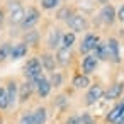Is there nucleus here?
I'll return each instance as SVG.
<instances>
[{
    "label": "nucleus",
    "mask_w": 124,
    "mask_h": 124,
    "mask_svg": "<svg viewBox=\"0 0 124 124\" xmlns=\"http://www.w3.org/2000/svg\"><path fill=\"white\" fill-rule=\"evenodd\" d=\"M24 77L32 83V87L39 82V78H43V65H41V60L38 58H31L26 66H24Z\"/></svg>",
    "instance_id": "obj_1"
},
{
    "label": "nucleus",
    "mask_w": 124,
    "mask_h": 124,
    "mask_svg": "<svg viewBox=\"0 0 124 124\" xmlns=\"http://www.w3.org/2000/svg\"><path fill=\"white\" fill-rule=\"evenodd\" d=\"M7 9H9V21L10 24L14 26H21V22L24 21V16H26V10L24 7L21 5L19 0H10V2H7Z\"/></svg>",
    "instance_id": "obj_2"
},
{
    "label": "nucleus",
    "mask_w": 124,
    "mask_h": 124,
    "mask_svg": "<svg viewBox=\"0 0 124 124\" xmlns=\"http://www.w3.org/2000/svg\"><path fill=\"white\" fill-rule=\"evenodd\" d=\"M38 22H39V10L34 9V7H31V9H27V12L24 16V21L21 22V27L24 31H31Z\"/></svg>",
    "instance_id": "obj_3"
},
{
    "label": "nucleus",
    "mask_w": 124,
    "mask_h": 124,
    "mask_svg": "<svg viewBox=\"0 0 124 124\" xmlns=\"http://www.w3.org/2000/svg\"><path fill=\"white\" fill-rule=\"evenodd\" d=\"M102 97H104V88H102V85H97L95 83V85H92L88 88V92L85 95V102H87V105H93Z\"/></svg>",
    "instance_id": "obj_4"
},
{
    "label": "nucleus",
    "mask_w": 124,
    "mask_h": 124,
    "mask_svg": "<svg viewBox=\"0 0 124 124\" xmlns=\"http://www.w3.org/2000/svg\"><path fill=\"white\" fill-rule=\"evenodd\" d=\"M97 43H99V38H97L95 34H87V36H85V39H83V41H82V44H80V53L88 54L90 51H93V49H95Z\"/></svg>",
    "instance_id": "obj_5"
},
{
    "label": "nucleus",
    "mask_w": 124,
    "mask_h": 124,
    "mask_svg": "<svg viewBox=\"0 0 124 124\" xmlns=\"http://www.w3.org/2000/svg\"><path fill=\"white\" fill-rule=\"evenodd\" d=\"M68 26H70L73 31H85L88 24H87V19H85L83 16L73 14V16H70V19H68Z\"/></svg>",
    "instance_id": "obj_6"
},
{
    "label": "nucleus",
    "mask_w": 124,
    "mask_h": 124,
    "mask_svg": "<svg viewBox=\"0 0 124 124\" xmlns=\"http://www.w3.org/2000/svg\"><path fill=\"white\" fill-rule=\"evenodd\" d=\"M122 92H124V83L117 82V83L110 85L107 92H104V97H105V100H114V99H119L122 95Z\"/></svg>",
    "instance_id": "obj_7"
},
{
    "label": "nucleus",
    "mask_w": 124,
    "mask_h": 124,
    "mask_svg": "<svg viewBox=\"0 0 124 124\" xmlns=\"http://www.w3.org/2000/svg\"><path fill=\"white\" fill-rule=\"evenodd\" d=\"M27 44L26 43H17V44H14V46H10V54H9V58L10 60H21V58H24L26 54H27Z\"/></svg>",
    "instance_id": "obj_8"
},
{
    "label": "nucleus",
    "mask_w": 124,
    "mask_h": 124,
    "mask_svg": "<svg viewBox=\"0 0 124 124\" xmlns=\"http://www.w3.org/2000/svg\"><path fill=\"white\" fill-rule=\"evenodd\" d=\"M5 90H7V99H9V107H10V105H14V104L17 102V99H19V85H17L14 80H10V82L7 83Z\"/></svg>",
    "instance_id": "obj_9"
},
{
    "label": "nucleus",
    "mask_w": 124,
    "mask_h": 124,
    "mask_svg": "<svg viewBox=\"0 0 124 124\" xmlns=\"http://www.w3.org/2000/svg\"><path fill=\"white\" fill-rule=\"evenodd\" d=\"M122 109H124V100L121 102V104H117V105H114L112 109H110V112L107 114V122H112V124H119V119H121V116H122Z\"/></svg>",
    "instance_id": "obj_10"
},
{
    "label": "nucleus",
    "mask_w": 124,
    "mask_h": 124,
    "mask_svg": "<svg viewBox=\"0 0 124 124\" xmlns=\"http://www.w3.org/2000/svg\"><path fill=\"white\" fill-rule=\"evenodd\" d=\"M97 68V58L92 56V54H87L83 58V63H82V70H83V75H90L93 73Z\"/></svg>",
    "instance_id": "obj_11"
},
{
    "label": "nucleus",
    "mask_w": 124,
    "mask_h": 124,
    "mask_svg": "<svg viewBox=\"0 0 124 124\" xmlns=\"http://www.w3.org/2000/svg\"><path fill=\"white\" fill-rule=\"evenodd\" d=\"M100 19H102L104 24L110 26L116 21V10H114V7L112 5H104V9L100 10Z\"/></svg>",
    "instance_id": "obj_12"
},
{
    "label": "nucleus",
    "mask_w": 124,
    "mask_h": 124,
    "mask_svg": "<svg viewBox=\"0 0 124 124\" xmlns=\"http://www.w3.org/2000/svg\"><path fill=\"white\" fill-rule=\"evenodd\" d=\"M107 48H109V60H112L114 63H119L121 61V58H119V43L114 38H110L107 41Z\"/></svg>",
    "instance_id": "obj_13"
},
{
    "label": "nucleus",
    "mask_w": 124,
    "mask_h": 124,
    "mask_svg": "<svg viewBox=\"0 0 124 124\" xmlns=\"http://www.w3.org/2000/svg\"><path fill=\"white\" fill-rule=\"evenodd\" d=\"M34 88H36V92H38L39 97H48V95H49V90H51V83H49V80H46V78L43 77V78H39V82L34 85Z\"/></svg>",
    "instance_id": "obj_14"
},
{
    "label": "nucleus",
    "mask_w": 124,
    "mask_h": 124,
    "mask_svg": "<svg viewBox=\"0 0 124 124\" xmlns=\"http://www.w3.org/2000/svg\"><path fill=\"white\" fill-rule=\"evenodd\" d=\"M70 58H71V53H70L68 48H63V46H61V48L56 51V63H58V65L66 66V65L70 63Z\"/></svg>",
    "instance_id": "obj_15"
},
{
    "label": "nucleus",
    "mask_w": 124,
    "mask_h": 124,
    "mask_svg": "<svg viewBox=\"0 0 124 124\" xmlns=\"http://www.w3.org/2000/svg\"><path fill=\"white\" fill-rule=\"evenodd\" d=\"M32 90H34V87H32V83H31L29 80L24 82L22 85H19V100H21V102H26V100L31 97Z\"/></svg>",
    "instance_id": "obj_16"
},
{
    "label": "nucleus",
    "mask_w": 124,
    "mask_h": 124,
    "mask_svg": "<svg viewBox=\"0 0 124 124\" xmlns=\"http://www.w3.org/2000/svg\"><path fill=\"white\" fill-rule=\"evenodd\" d=\"M95 58L97 60H109V48H107V43H97L95 46Z\"/></svg>",
    "instance_id": "obj_17"
},
{
    "label": "nucleus",
    "mask_w": 124,
    "mask_h": 124,
    "mask_svg": "<svg viewBox=\"0 0 124 124\" xmlns=\"http://www.w3.org/2000/svg\"><path fill=\"white\" fill-rule=\"evenodd\" d=\"M61 38H63V34H61V31L60 29H53L51 31V34H49V39H48V46L53 49V48H56L60 43H61Z\"/></svg>",
    "instance_id": "obj_18"
},
{
    "label": "nucleus",
    "mask_w": 124,
    "mask_h": 124,
    "mask_svg": "<svg viewBox=\"0 0 124 124\" xmlns=\"http://www.w3.org/2000/svg\"><path fill=\"white\" fill-rule=\"evenodd\" d=\"M46 117H48V114H46L44 107H39V109H36V112H32L34 124H46Z\"/></svg>",
    "instance_id": "obj_19"
},
{
    "label": "nucleus",
    "mask_w": 124,
    "mask_h": 124,
    "mask_svg": "<svg viewBox=\"0 0 124 124\" xmlns=\"http://www.w3.org/2000/svg\"><path fill=\"white\" fill-rule=\"evenodd\" d=\"M41 65H43V68H46L48 71H53V70H54V65H56V60H54L51 54H43V56H41Z\"/></svg>",
    "instance_id": "obj_20"
},
{
    "label": "nucleus",
    "mask_w": 124,
    "mask_h": 124,
    "mask_svg": "<svg viewBox=\"0 0 124 124\" xmlns=\"http://www.w3.org/2000/svg\"><path fill=\"white\" fill-rule=\"evenodd\" d=\"M73 85L77 88H87L90 85V80H88V75H75L73 78Z\"/></svg>",
    "instance_id": "obj_21"
},
{
    "label": "nucleus",
    "mask_w": 124,
    "mask_h": 124,
    "mask_svg": "<svg viewBox=\"0 0 124 124\" xmlns=\"http://www.w3.org/2000/svg\"><path fill=\"white\" fill-rule=\"evenodd\" d=\"M73 43H75V32H65L63 34V38H61V44H63V48H71L73 46Z\"/></svg>",
    "instance_id": "obj_22"
},
{
    "label": "nucleus",
    "mask_w": 124,
    "mask_h": 124,
    "mask_svg": "<svg viewBox=\"0 0 124 124\" xmlns=\"http://www.w3.org/2000/svg\"><path fill=\"white\" fill-rule=\"evenodd\" d=\"M9 109V99H7V90L5 87H0V110Z\"/></svg>",
    "instance_id": "obj_23"
},
{
    "label": "nucleus",
    "mask_w": 124,
    "mask_h": 124,
    "mask_svg": "<svg viewBox=\"0 0 124 124\" xmlns=\"http://www.w3.org/2000/svg\"><path fill=\"white\" fill-rule=\"evenodd\" d=\"M9 54H10V44L9 43H2L0 44V61L7 60Z\"/></svg>",
    "instance_id": "obj_24"
},
{
    "label": "nucleus",
    "mask_w": 124,
    "mask_h": 124,
    "mask_svg": "<svg viewBox=\"0 0 124 124\" xmlns=\"http://www.w3.org/2000/svg\"><path fill=\"white\" fill-rule=\"evenodd\" d=\"M24 43L26 44H38V32L36 31H27V34L24 36Z\"/></svg>",
    "instance_id": "obj_25"
},
{
    "label": "nucleus",
    "mask_w": 124,
    "mask_h": 124,
    "mask_svg": "<svg viewBox=\"0 0 124 124\" xmlns=\"http://www.w3.org/2000/svg\"><path fill=\"white\" fill-rule=\"evenodd\" d=\"M58 5H60V0H41V7L46 9V10H51Z\"/></svg>",
    "instance_id": "obj_26"
},
{
    "label": "nucleus",
    "mask_w": 124,
    "mask_h": 124,
    "mask_svg": "<svg viewBox=\"0 0 124 124\" xmlns=\"http://www.w3.org/2000/svg\"><path fill=\"white\" fill-rule=\"evenodd\" d=\"M49 83H51V87H53V85H54V87H60V85H61V75H60V73H53Z\"/></svg>",
    "instance_id": "obj_27"
},
{
    "label": "nucleus",
    "mask_w": 124,
    "mask_h": 124,
    "mask_svg": "<svg viewBox=\"0 0 124 124\" xmlns=\"http://www.w3.org/2000/svg\"><path fill=\"white\" fill-rule=\"evenodd\" d=\"M70 16H71L70 9H68V7H63V9L58 12V16H56V17H58V19H66V17H70Z\"/></svg>",
    "instance_id": "obj_28"
},
{
    "label": "nucleus",
    "mask_w": 124,
    "mask_h": 124,
    "mask_svg": "<svg viewBox=\"0 0 124 124\" xmlns=\"http://www.w3.org/2000/svg\"><path fill=\"white\" fill-rule=\"evenodd\" d=\"M19 124H34V121H32V114H24V116L21 117Z\"/></svg>",
    "instance_id": "obj_29"
},
{
    "label": "nucleus",
    "mask_w": 124,
    "mask_h": 124,
    "mask_svg": "<svg viewBox=\"0 0 124 124\" xmlns=\"http://www.w3.org/2000/svg\"><path fill=\"white\" fill-rule=\"evenodd\" d=\"M80 121H82V124H93V119H92L88 114H82Z\"/></svg>",
    "instance_id": "obj_30"
},
{
    "label": "nucleus",
    "mask_w": 124,
    "mask_h": 124,
    "mask_svg": "<svg viewBox=\"0 0 124 124\" xmlns=\"http://www.w3.org/2000/svg\"><path fill=\"white\" fill-rule=\"evenodd\" d=\"M66 124H82V121H80V117H78V116H71V117H68Z\"/></svg>",
    "instance_id": "obj_31"
},
{
    "label": "nucleus",
    "mask_w": 124,
    "mask_h": 124,
    "mask_svg": "<svg viewBox=\"0 0 124 124\" xmlns=\"http://www.w3.org/2000/svg\"><path fill=\"white\" fill-rule=\"evenodd\" d=\"M116 19H119V21H121V22H122V21H124V5H122V7H121V9H119V12H117V14H116Z\"/></svg>",
    "instance_id": "obj_32"
},
{
    "label": "nucleus",
    "mask_w": 124,
    "mask_h": 124,
    "mask_svg": "<svg viewBox=\"0 0 124 124\" xmlns=\"http://www.w3.org/2000/svg\"><path fill=\"white\" fill-rule=\"evenodd\" d=\"M4 21H5V14H4V10L0 9V26L4 24Z\"/></svg>",
    "instance_id": "obj_33"
},
{
    "label": "nucleus",
    "mask_w": 124,
    "mask_h": 124,
    "mask_svg": "<svg viewBox=\"0 0 124 124\" xmlns=\"http://www.w3.org/2000/svg\"><path fill=\"white\" fill-rule=\"evenodd\" d=\"M100 2H107V0H100Z\"/></svg>",
    "instance_id": "obj_34"
},
{
    "label": "nucleus",
    "mask_w": 124,
    "mask_h": 124,
    "mask_svg": "<svg viewBox=\"0 0 124 124\" xmlns=\"http://www.w3.org/2000/svg\"><path fill=\"white\" fill-rule=\"evenodd\" d=\"M0 124H2V117H0Z\"/></svg>",
    "instance_id": "obj_35"
},
{
    "label": "nucleus",
    "mask_w": 124,
    "mask_h": 124,
    "mask_svg": "<svg viewBox=\"0 0 124 124\" xmlns=\"http://www.w3.org/2000/svg\"><path fill=\"white\" fill-rule=\"evenodd\" d=\"M122 124H124V122H122Z\"/></svg>",
    "instance_id": "obj_36"
}]
</instances>
